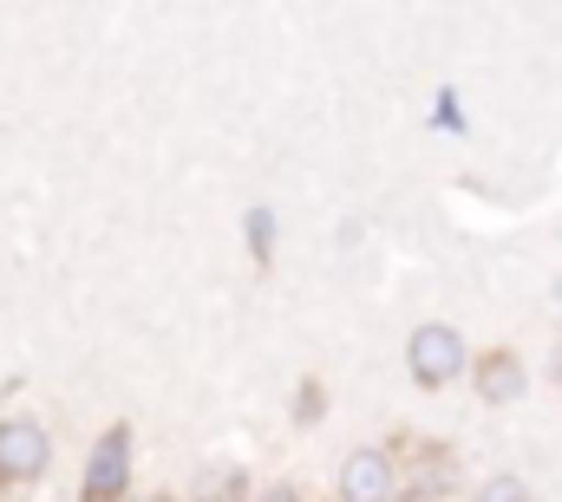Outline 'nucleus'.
Returning a JSON list of instances; mask_svg holds the SVG:
<instances>
[{
	"mask_svg": "<svg viewBox=\"0 0 562 502\" xmlns=\"http://www.w3.org/2000/svg\"><path fill=\"white\" fill-rule=\"evenodd\" d=\"M406 360H413V378L419 385H445V378L464 373V340L451 327H419L413 346H406Z\"/></svg>",
	"mask_w": 562,
	"mask_h": 502,
	"instance_id": "nucleus-1",
	"label": "nucleus"
},
{
	"mask_svg": "<svg viewBox=\"0 0 562 502\" xmlns=\"http://www.w3.org/2000/svg\"><path fill=\"white\" fill-rule=\"evenodd\" d=\"M46 457H53V444H46V431L33 418H7L0 424V470L7 477H40Z\"/></svg>",
	"mask_w": 562,
	"mask_h": 502,
	"instance_id": "nucleus-2",
	"label": "nucleus"
},
{
	"mask_svg": "<svg viewBox=\"0 0 562 502\" xmlns=\"http://www.w3.org/2000/svg\"><path fill=\"white\" fill-rule=\"evenodd\" d=\"M340 497L347 502H386L393 497V464L380 450H353L340 470Z\"/></svg>",
	"mask_w": 562,
	"mask_h": 502,
	"instance_id": "nucleus-3",
	"label": "nucleus"
},
{
	"mask_svg": "<svg viewBox=\"0 0 562 502\" xmlns=\"http://www.w3.org/2000/svg\"><path fill=\"white\" fill-rule=\"evenodd\" d=\"M125 450H132V437L105 431V444L92 450V470H86V502H112L125 490Z\"/></svg>",
	"mask_w": 562,
	"mask_h": 502,
	"instance_id": "nucleus-4",
	"label": "nucleus"
},
{
	"mask_svg": "<svg viewBox=\"0 0 562 502\" xmlns=\"http://www.w3.org/2000/svg\"><path fill=\"white\" fill-rule=\"evenodd\" d=\"M477 385H484V398H491V404H517V398H524V366H517L510 353H497V360L484 366Z\"/></svg>",
	"mask_w": 562,
	"mask_h": 502,
	"instance_id": "nucleus-5",
	"label": "nucleus"
},
{
	"mask_svg": "<svg viewBox=\"0 0 562 502\" xmlns=\"http://www.w3.org/2000/svg\"><path fill=\"white\" fill-rule=\"evenodd\" d=\"M477 502H530V490H524L517 477H491V483H484V497H477Z\"/></svg>",
	"mask_w": 562,
	"mask_h": 502,
	"instance_id": "nucleus-6",
	"label": "nucleus"
},
{
	"mask_svg": "<svg viewBox=\"0 0 562 502\" xmlns=\"http://www.w3.org/2000/svg\"><path fill=\"white\" fill-rule=\"evenodd\" d=\"M269 236H276V223H269V209H256V216H249V242H256V254H269Z\"/></svg>",
	"mask_w": 562,
	"mask_h": 502,
	"instance_id": "nucleus-7",
	"label": "nucleus"
},
{
	"mask_svg": "<svg viewBox=\"0 0 562 502\" xmlns=\"http://www.w3.org/2000/svg\"><path fill=\"white\" fill-rule=\"evenodd\" d=\"M262 502H294V490H269V497H262Z\"/></svg>",
	"mask_w": 562,
	"mask_h": 502,
	"instance_id": "nucleus-8",
	"label": "nucleus"
}]
</instances>
